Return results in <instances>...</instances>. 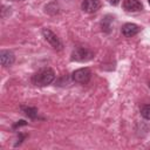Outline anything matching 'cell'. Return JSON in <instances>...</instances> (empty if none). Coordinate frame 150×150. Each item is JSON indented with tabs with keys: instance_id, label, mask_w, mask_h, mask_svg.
<instances>
[{
	"instance_id": "obj_1",
	"label": "cell",
	"mask_w": 150,
	"mask_h": 150,
	"mask_svg": "<svg viewBox=\"0 0 150 150\" xmlns=\"http://www.w3.org/2000/svg\"><path fill=\"white\" fill-rule=\"evenodd\" d=\"M55 79V73L53 69L50 68H43L41 70H39L38 73H35L32 77V82L35 86L39 87H45L50 84Z\"/></svg>"
},
{
	"instance_id": "obj_2",
	"label": "cell",
	"mask_w": 150,
	"mask_h": 150,
	"mask_svg": "<svg viewBox=\"0 0 150 150\" xmlns=\"http://www.w3.org/2000/svg\"><path fill=\"white\" fill-rule=\"evenodd\" d=\"M93 56H94V53L88 48H83V47H77L71 53V60L79 61V62L89 61L90 59H93Z\"/></svg>"
},
{
	"instance_id": "obj_3",
	"label": "cell",
	"mask_w": 150,
	"mask_h": 150,
	"mask_svg": "<svg viewBox=\"0 0 150 150\" xmlns=\"http://www.w3.org/2000/svg\"><path fill=\"white\" fill-rule=\"evenodd\" d=\"M90 77H91V71L88 68H80V69L75 70L71 75L73 81L77 82V83H82V84L88 83Z\"/></svg>"
},
{
	"instance_id": "obj_4",
	"label": "cell",
	"mask_w": 150,
	"mask_h": 150,
	"mask_svg": "<svg viewBox=\"0 0 150 150\" xmlns=\"http://www.w3.org/2000/svg\"><path fill=\"white\" fill-rule=\"evenodd\" d=\"M42 34H43L46 41H47L53 48H55V49H61V48H62V43H61V41H60L59 38L56 36V34H54L50 29L45 28V29L42 30Z\"/></svg>"
},
{
	"instance_id": "obj_5",
	"label": "cell",
	"mask_w": 150,
	"mask_h": 150,
	"mask_svg": "<svg viewBox=\"0 0 150 150\" xmlns=\"http://www.w3.org/2000/svg\"><path fill=\"white\" fill-rule=\"evenodd\" d=\"M101 7L100 0H83L82 2V9L86 13H94Z\"/></svg>"
},
{
	"instance_id": "obj_6",
	"label": "cell",
	"mask_w": 150,
	"mask_h": 150,
	"mask_svg": "<svg viewBox=\"0 0 150 150\" xmlns=\"http://www.w3.org/2000/svg\"><path fill=\"white\" fill-rule=\"evenodd\" d=\"M123 8L128 12H138V11H142L143 5L139 0H124Z\"/></svg>"
},
{
	"instance_id": "obj_7",
	"label": "cell",
	"mask_w": 150,
	"mask_h": 150,
	"mask_svg": "<svg viewBox=\"0 0 150 150\" xmlns=\"http://www.w3.org/2000/svg\"><path fill=\"white\" fill-rule=\"evenodd\" d=\"M15 57H14V54L9 50H1L0 53V62L4 67H8V66H12L13 62H14Z\"/></svg>"
},
{
	"instance_id": "obj_8",
	"label": "cell",
	"mask_w": 150,
	"mask_h": 150,
	"mask_svg": "<svg viewBox=\"0 0 150 150\" xmlns=\"http://www.w3.org/2000/svg\"><path fill=\"white\" fill-rule=\"evenodd\" d=\"M139 30H141V28L135 23H125L122 27V34L127 38H131V36L136 35Z\"/></svg>"
},
{
	"instance_id": "obj_9",
	"label": "cell",
	"mask_w": 150,
	"mask_h": 150,
	"mask_svg": "<svg viewBox=\"0 0 150 150\" xmlns=\"http://www.w3.org/2000/svg\"><path fill=\"white\" fill-rule=\"evenodd\" d=\"M114 21V18H111L110 15H107L103 20H102V22H101V26H102V29L104 30V32H110V29H111V22Z\"/></svg>"
},
{
	"instance_id": "obj_10",
	"label": "cell",
	"mask_w": 150,
	"mask_h": 150,
	"mask_svg": "<svg viewBox=\"0 0 150 150\" xmlns=\"http://www.w3.org/2000/svg\"><path fill=\"white\" fill-rule=\"evenodd\" d=\"M21 109L23 110V112L30 117V118H36L38 117V109L34 107H21Z\"/></svg>"
},
{
	"instance_id": "obj_11",
	"label": "cell",
	"mask_w": 150,
	"mask_h": 150,
	"mask_svg": "<svg viewBox=\"0 0 150 150\" xmlns=\"http://www.w3.org/2000/svg\"><path fill=\"white\" fill-rule=\"evenodd\" d=\"M141 115L143 116V118L145 120H150V104L143 105L141 109Z\"/></svg>"
},
{
	"instance_id": "obj_12",
	"label": "cell",
	"mask_w": 150,
	"mask_h": 150,
	"mask_svg": "<svg viewBox=\"0 0 150 150\" xmlns=\"http://www.w3.org/2000/svg\"><path fill=\"white\" fill-rule=\"evenodd\" d=\"M27 124V122H25L23 120H21V121H18L14 125H13V129H15V128H18V127H21V125H26Z\"/></svg>"
},
{
	"instance_id": "obj_13",
	"label": "cell",
	"mask_w": 150,
	"mask_h": 150,
	"mask_svg": "<svg viewBox=\"0 0 150 150\" xmlns=\"http://www.w3.org/2000/svg\"><path fill=\"white\" fill-rule=\"evenodd\" d=\"M110 4H114V5H117L118 4V0H109Z\"/></svg>"
},
{
	"instance_id": "obj_14",
	"label": "cell",
	"mask_w": 150,
	"mask_h": 150,
	"mask_svg": "<svg viewBox=\"0 0 150 150\" xmlns=\"http://www.w3.org/2000/svg\"><path fill=\"white\" fill-rule=\"evenodd\" d=\"M13 1H22V0H13Z\"/></svg>"
},
{
	"instance_id": "obj_15",
	"label": "cell",
	"mask_w": 150,
	"mask_h": 150,
	"mask_svg": "<svg viewBox=\"0 0 150 150\" xmlns=\"http://www.w3.org/2000/svg\"><path fill=\"white\" fill-rule=\"evenodd\" d=\"M149 88H150V82H149Z\"/></svg>"
},
{
	"instance_id": "obj_16",
	"label": "cell",
	"mask_w": 150,
	"mask_h": 150,
	"mask_svg": "<svg viewBox=\"0 0 150 150\" xmlns=\"http://www.w3.org/2000/svg\"><path fill=\"white\" fill-rule=\"evenodd\" d=\"M148 1H149V5H150V0H148Z\"/></svg>"
}]
</instances>
